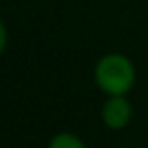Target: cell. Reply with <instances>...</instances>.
<instances>
[{
  "label": "cell",
  "instance_id": "6da1fadb",
  "mask_svg": "<svg viewBox=\"0 0 148 148\" xmlns=\"http://www.w3.org/2000/svg\"><path fill=\"white\" fill-rule=\"evenodd\" d=\"M94 79L101 92L107 96H126L133 88L137 73L126 54L109 53L101 56L94 68Z\"/></svg>",
  "mask_w": 148,
  "mask_h": 148
},
{
  "label": "cell",
  "instance_id": "7a4b0ae2",
  "mask_svg": "<svg viewBox=\"0 0 148 148\" xmlns=\"http://www.w3.org/2000/svg\"><path fill=\"white\" fill-rule=\"evenodd\" d=\"M133 109L124 96H109L101 107V120L109 130H124L131 122Z\"/></svg>",
  "mask_w": 148,
  "mask_h": 148
},
{
  "label": "cell",
  "instance_id": "3957f363",
  "mask_svg": "<svg viewBox=\"0 0 148 148\" xmlns=\"http://www.w3.org/2000/svg\"><path fill=\"white\" fill-rule=\"evenodd\" d=\"M47 148H86V145H84L83 139H79L77 135L64 131V133L54 135V137L51 139Z\"/></svg>",
  "mask_w": 148,
  "mask_h": 148
},
{
  "label": "cell",
  "instance_id": "277c9868",
  "mask_svg": "<svg viewBox=\"0 0 148 148\" xmlns=\"http://www.w3.org/2000/svg\"><path fill=\"white\" fill-rule=\"evenodd\" d=\"M6 43H8V32H6L4 23L0 21V54L4 53V49H6Z\"/></svg>",
  "mask_w": 148,
  "mask_h": 148
}]
</instances>
